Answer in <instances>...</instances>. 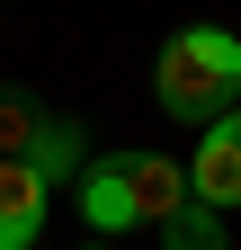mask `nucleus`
<instances>
[{"label":"nucleus","mask_w":241,"mask_h":250,"mask_svg":"<svg viewBox=\"0 0 241 250\" xmlns=\"http://www.w3.org/2000/svg\"><path fill=\"white\" fill-rule=\"evenodd\" d=\"M80 214H89V232H99V241H116V232H134V224H143V214H134V188H125V161H116V152L80 170Z\"/></svg>","instance_id":"nucleus-5"},{"label":"nucleus","mask_w":241,"mask_h":250,"mask_svg":"<svg viewBox=\"0 0 241 250\" xmlns=\"http://www.w3.org/2000/svg\"><path fill=\"white\" fill-rule=\"evenodd\" d=\"M188 197L215 206V214L241 206V107L223 125H205V143H197V161H188Z\"/></svg>","instance_id":"nucleus-2"},{"label":"nucleus","mask_w":241,"mask_h":250,"mask_svg":"<svg viewBox=\"0 0 241 250\" xmlns=\"http://www.w3.org/2000/svg\"><path fill=\"white\" fill-rule=\"evenodd\" d=\"M161 250H232V224L215 206H188L179 224H161Z\"/></svg>","instance_id":"nucleus-8"},{"label":"nucleus","mask_w":241,"mask_h":250,"mask_svg":"<svg viewBox=\"0 0 241 250\" xmlns=\"http://www.w3.org/2000/svg\"><path fill=\"white\" fill-rule=\"evenodd\" d=\"M45 125H54V116H45L36 99H27V89H0V161H27Z\"/></svg>","instance_id":"nucleus-7"},{"label":"nucleus","mask_w":241,"mask_h":250,"mask_svg":"<svg viewBox=\"0 0 241 250\" xmlns=\"http://www.w3.org/2000/svg\"><path fill=\"white\" fill-rule=\"evenodd\" d=\"M116 161H125V188H134V214L143 224H179V214H188L197 197H188V161H161V152H116Z\"/></svg>","instance_id":"nucleus-3"},{"label":"nucleus","mask_w":241,"mask_h":250,"mask_svg":"<svg viewBox=\"0 0 241 250\" xmlns=\"http://www.w3.org/2000/svg\"><path fill=\"white\" fill-rule=\"evenodd\" d=\"M80 143H89V125H72V116H54L45 134H36V152H27V170H36L45 188H63V179H80Z\"/></svg>","instance_id":"nucleus-6"},{"label":"nucleus","mask_w":241,"mask_h":250,"mask_svg":"<svg viewBox=\"0 0 241 250\" xmlns=\"http://www.w3.org/2000/svg\"><path fill=\"white\" fill-rule=\"evenodd\" d=\"M45 214H54V188L27 161H0V250H36Z\"/></svg>","instance_id":"nucleus-4"},{"label":"nucleus","mask_w":241,"mask_h":250,"mask_svg":"<svg viewBox=\"0 0 241 250\" xmlns=\"http://www.w3.org/2000/svg\"><path fill=\"white\" fill-rule=\"evenodd\" d=\"M80 250H116V241H80Z\"/></svg>","instance_id":"nucleus-9"},{"label":"nucleus","mask_w":241,"mask_h":250,"mask_svg":"<svg viewBox=\"0 0 241 250\" xmlns=\"http://www.w3.org/2000/svg\"><path fill=\"white\" fill-rule=\"evenodd\" d=\"M152 99H161V116L197 125V134L223 125L241 107V36L232 27H179L152 62Z\"/></svg>","instance_id":"nucleus-1"}]
</instances>
